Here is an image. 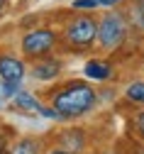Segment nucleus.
I'll use <instances>...</instances> for the list:
<instances>
[{
  "label": "nucleus",
  "mask_w": 144,
  "mask_h": 154,
  "mask_svg": "<svg viewBox=\"0 0 144 154\" xmlns=\"http://www.w3.org/2000/svg\"><path fill=\"white\" fill-rule=\"evenodd\" d=\"M25 64L15 56H0V79L3 81H22Z\"/></svg>",
  "instance_id": "0eeeda50"
},
{
  "label": "nucleus",
  "mask_w": 144,
  "mask_h": 154,
  "mask_svg": "<svg viewBox=\"0 0 144 154\" xmlns=\"http://www.w3.org/2000/svg\"><path fill=\"white\" fill-rule=\"evenodd\" d=\"M12 154H39V144L34 140H20L12 147Z\"/></svg>",
  "instance_id": "f8f14e48"
},
{
  "label": "nucleus",
  "mask_w": 144,
  "mask_h": 154,
  "mask_svg": "<svg viewBox=\"0 0 144 154\" xmlns=\"http://www.w3.org/2000/svg\"><path fill=\"white\" fill-rule=\"evenodd\" d=\"M71 8H73V10H78V12H90V10L100 8V5H98V0H73Z\"/></svg>",
  "instance_id": "ddd939ff"
},
{
  "label": "nucleus",
  "mask_w": 144,
  "mask_h": 154,
  "mask_svg": "<svg viewBox=\"0 0 144 154\" xmlns=\"http://www.w3.org/2000/svg\"><path fill=\"white\" fill-rule=\"evenodd\" d=\"M56 147H61V149H66V152H71V154H81L86 149V134H83V130H78V127H69V130H64L59 134V144Z\"/></svg>",
  "instance_id": "39448f33"
},
{
  "label": "nucleus",
  "mask_w": 144,
  "mask_h": 154,
  "mask_svg": "<svg viewBox=\"0 0 144 154\" xmlns=\"http://www.w3.org/2000/svg\"><path fill=\"white\" fill-rule=\"evenodd\" d=\"M64 39H66V44L71 49H78V51L90 49L95 44V39H98V20L90 17V15L73 17L64 29Z\"/></svg>",
  "instance_id": "7ed1b4c3"
},
{
  "label": "nucleus",
  "mask_w": 144,
  "mask_h": 154,
  "mask_svg": "<svg viewBox=\"0 0 144 154\" xmlns=\"http://www.w3.org/2000/svg\"><path fill=\"white\" fill-rule=\"evenodd\" d=\"M130 27L144 32V0H132L130 5Z\"/></svg>",
  "instance_id": "9d476101"
},
{
  "label": "nucleus",
  "mask_w": 144,
  "mask_h": 154,
  "mask_svg": "<svg viewBox=\"0 0 144 154\" xmlns=\"http://www.w3.org/2000/svg\"><path fill=\"white\" fill-rule=\"evenodd\" d=\"M56 32L47 29V27H39V29H29L22 37V51L29 59H42V56H49L56 47Z\"/></svg>",
  "instance_id": "20e7f679"
},
{
  "label": "nucleus",
  "mask_w": 144,
  "mask_h": 154,
  "mask_svg": "<svg viewBox=\"0 0 144 154\" xmlns=\"http://www.w3.org/2000/svg\"><path fill=\"white\" fill-rule=\"evenodd\" d=\"M0 149H5V144H3V140H0Z\"/></svg>",
  "instance_id": "aec40b11"
},
{
  "label": "nucleus",
  "mask_w": 144,
  "mask_h": 154,
  "mask_svg": "<svg viewBox=\"0 0 144 154\" xmlns=\"http://www.w3.org/2000/svg\"><path fill=\"white\" fill-rule=\"evenodd\" d=\"M17 91H20V81H3V95L12 98Z\"/></svg>",
  "instance_id": "4468645a"
},
{
  "label": "nucleus",
  "mask_w": 144,
  "mask_h": 154,
  "mask_svg": "<svg viewBox=\"0 0 144 154\" xmlns=\"http://www.w3.org/2000/svg\"><path fill=\"white\" fill-rule=\"evenodd\" d=\"M12 103L17 105V108H22V110H27V112H42V103H39L32 93H27V91H17L15 95H12Z\"/></svg>",
  "instance_id": "1a4fd4ad"
},
{
  "label": "nucleus",
  "mask_w": 144,
  "mask_h": 154,
  "mask_svg": "<svg viewBox=\"0 0 144 154\" xmlns=\"http://www.w3.org/2000/svg\"><path fill=\"white\" fill-rule=\"evenodd\" d=\"M98 5L100 8H115V5H120V0H98Z\"/></svg>",
  "instance_id": "dca6fc26"
},
{
  "label": "nucleus",
  "mask_w": 144,
  "mask_h": 154,
  "mask_svg": "<svg viewBox=\"0 0 144 154\" xmlns=\"http://www.w3.org/2000/svg\"><path fill=\"white\" fill-rule=\"evenodd\" d=\"M47 154H71V152H66V149H61V147H54V149H49Z\"/></svg>",
  "instance_id": "f3484780"
},
{
  "label": "nucleus",
  "mask_w": 144,
  "mask_h": 154,
  "mask_svg": "<svg viewBox=\"0 0 144 154\" xmlns=\"http://www.w3.org/2000/svg\"><path fill=\"white\" fill-rule=\"evenodd\" d=\"M134 127H137V132L144 137V110H139V112L134 115Z\"/></svg>",
  "instance_id": "2eb2a0df"
},
{
  "label": "nucleus",
  "mask_w": 144,
  "mask_h": 154,
  "mask_svg": "<svg viewBox=\"0 0 144 154\" xmlns=\"http://www.w3.org/2000/svg\"><path fill=\"white\" fill-rule=\"evenodd\" d=\"M61 59H51V56H42V59H37V66L32 69V76L37 81H51L61 73Z\"/></svg>",
  "instance_id": "423d86ee"
},
{
  "label": "nucleus",
  "mask_w": 144,
  "mask_h": 154,
  "mask_svg": "<svg viewBox=\"0 0 144 154\" xmlns=\"http://www.w3.org/2000/svg\"><path fill=\"white\" fill-rule=\"evenodd\" d=\"M0 154H12V152H8V149H0Z\"/></svg>",
  "instance_id": "6ab92c4d"
},
{
  "label": "nucleus",
  "mask_w": 144,
  "mask_h": 154,
  "mask_svg": "<svg viewBox=\"0 0 144 154\" xmlns=\"http://www.w3.org/2000/svg\"><path fill=\"white\" fill-rule=\"evenodd\" d=\"M5 10V0H0V12H3Z\"/></svg>",
  "instance_id": "a211bd4d"
},
{
  "label": "nucleus",
  "mask_w": 144,
  "mask_h": 154,
  "mask_svg": "<svg viewBox=\"0 0 144 154\" xmlns=\"http://www.w3.org/2000/svg\"><path fill=\"white\" fill-rule=\"evenodd\" d=\"M86 76L88 79H95V81H108L110 79V73H112V66L105 61V59H90L86 64Z\"/></svg>",
  "instance_id": "6e6552de"
},
{
  "label": "nucleus",
  "mask_w": 144,
  "mask_h": 154,
  "mask_svg": "<svg viewBox=\"0 0 144 154\" xmlns=\"http://www.w3.org/2000/svg\"><path fill=\"white\" fill-rule=\"evenodd\" d=\"M95 105H98V93L86 81H71V83H66L64 88H61L59 93L51 95V108L64 120L83 118V115L90 112Z\"/></svg>",
  "instance_id": "f257e3e1"
},
{
  "label": "nucleus",
  "mask_w": 144,
  "mask_h": 154,
  "mask_svg": "<svg viewBox=\"0 0 144 154\" xmlns=\"http://www.w3.org/2000/svg\"><path fill=\"white\" fill-rule=\"evenodd\" d=\"M125 95H127L130 103H134V105H144V81H134V83H130L127 91H125Z\"/></svg>",
  "instance_id": "9b49d317"
},
{
  "label": "nucleus",
  "mask_w": 144,
  "mask_h": 154,
  "mask_svg": "<svg viewBox=\"0 0 144 154\" xmlns=\"http://www.w3.org/2000/svg\"><path fill=\"white\" fill-rule=\"evenodd\" d=\"M127 29H130L127 17L120 10H108L98 20V44H100V49H105V51L120 49L127 39Z\"/></svg>",
  "instance_id": "f03ea898"
}]
</instances>
